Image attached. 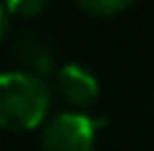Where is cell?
I'll return each instance as SVG.
<instances>
[{
	"instance_id": "obj_2",
	"label": "cell",
	"mask_w": 154,
	"mask_h": 151,
	"mask_svg": "<svg viewBox=\"0 0 154 151\" xmlns=\"http://www.w3.org/2000/svg\"><path fill=\"white\" fill-rule=\"evenodd\" d=\"M96 126L99 121H94L86 113H56L43 126L41 151H94Z\"/></svg>"
},
{
	"instance_id": "obj_6",
	"label": "cell",
	"mask_w": 154,
	"mask_h": 151,
	"mask_svg": "<svg viewBox=\"0 0 154 151\" xmlns=\"http://www.w3.org/2000/svg\"><path fill=\"white\" fill-rule=\"evenodd\" d=\"M8 33V10H5V3H0V40Z\"/></svg>"
},
{
	"instance_id": "obj_5",
	"label": "cell",
	"mask_w": 154,
	"mask_h": 151,
	"mask_svg": "<svg viewBox=\"0 0 154 151\" xmlns=\"http://www.w3.org/2000/svg\"><path fill=\"white\" fill-rule=\"evenodd\" d=\"M48 3L51 0H5V10L8 15L18 18H38L48 8Z\"/></svg>"
},
{
	"instance_id": "obj_3",
	"label": "cell",
	"mask_w": 154,
	"mask_h": 151,
	"mask_svg": "<svg viewBox=\"0 0 154 151\" xmlns=\"http://www.w3.org/2000/svg\"><path fill=\"white\" fill-rule=\"evenodd\" d=\"M58 88L63 98L73 106H88L99 98V81L88 68L79 63H68L58 73Z\"/></svg>"
},
{
	"instance_id": "obj_1",
	"label": "cell",
	"mask_w": 154,
	"mask_h": 151,
	"mask_svg": "<svg viewBox=\"0 0 154 151\" xmlns=\"http://www.w3.org/2000/svg\"><path fill=\"white\" fill-rule=\"evenodd\" d=\"M48 108V86L35 73H0V129L30 131L46 121Z\"/></svg>"
},
{
	"instance_id": "obj_4",
	"label": "cell",
	"mask_w": 154,
	"mask_h": 151,
	"mask_svg": "<svg viewBox=\"0 0 154 151\" xmlns=\"http://www.w3.org/2000/svg\"><path fill=\"white\" fill-rule=\"evenodd\" d=\"M81 10L91 13V15H99V18H109V15H119L124 13L134 0H76Z\"/></svg>"
}]
</instances>
